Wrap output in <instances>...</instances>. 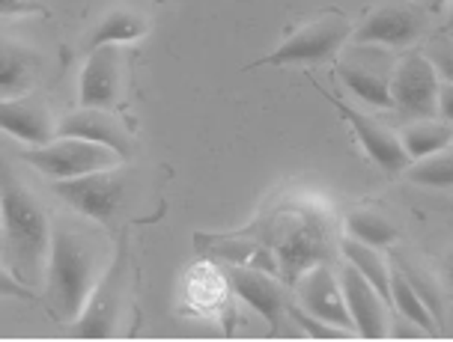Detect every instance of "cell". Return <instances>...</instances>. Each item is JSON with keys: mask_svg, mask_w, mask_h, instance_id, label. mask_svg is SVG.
<instances>
[{"mask_svg": "<svg viewBox=\"0 0 453 342\" xmlns=\"http://www.w3.org/2000/svg\"><path fill=\"white\" fill-rule=\"evenodd\" d=\"M99 239L78 224L54 221L51 254H48V295L45 304L57 322H75L84 313L99 274Z\"/></svg>", "mask_w": 453, "mask_h": 342, "instance_id": "cell-1", "label": "cell"}, {"mask_svg": "<svg viewBox=\"0 0 453 342\" xmlns=\"http://www.w3.org/2000/svg\"><path fill=\"white\" fill-rule=\"evenodd\" d=\"M0 197H4V265L12 268L27 286H36L45 277L54 224L10 167H4Z\"/></svg>", "mask_w": 453, "mask_h": 342, "instance_id": "cell-2", "label": "cell"}, {"mask_svg": "<svg viewBox=\"0 0 453 342\" xmlns=\"http://www.w3.org/2000/svg\"><path fill=\"white\" fill-rule=\"evenodd\" d=\"M352 34V24L340 10H326L304 27H298L287 42H280L263 60L250 63L248 69L260 66H289V63H319L334 57Z\"/></svg>", "mask_w": 453, "mask_h": 342, "instance_id": "cell-3", "label": "cell"}, {"mask_svg": "<svg viewBox=\"0 0 453 342\" xmlns=\"http://www.w3.org/2000/svg\"><path fill=\"white\" fill-rule=\"evenodd\" d=\"M21 158L34 170H39L42 176L60 182V179H78V176L96 173V170L119 167L123 155L108 149V146H102V143L81 141V137H54V141L45 146H30V149H24Z\"/></svg>", "mask_w": 453, "mask_h": 342, "instance_id": "cell-4", "label": "cell"}, {"mask_svg": "<svg viewBox=\"0 0 453 342\" xmlns=\"http://www.w3.org/2000/svg\"><path fill=\"white\" fill-rule=\"evenodd\" d=\"M126 286H128V244L123 235V239H119V247H117V256H113V262L108 265V271L102 274V280L96 283L84 313L69 324L72 333L81 339L113 337V333H117V324H119V313H123Z\"/></svg>", "mask_w": 453, "mask_h": 342, "instance_id": "cell-5", "label": "cell"}, {"mask_svg": "<svg viewBox=\"0 0 453 342\" xmlns=\"http://www.w3.org/2000/svg\"><path fill=\"white\" fill-rule=\"evenodd\" d=\"M123 188H126V182L117 167L54 182L57 197L63 202H69L72 209L81 211V215L90 217L96 224H111L113 217H117L119 202H123Z\"/></svg>", "mask_w": 453, "mask_h": 342, "instance_id": "cell-6", "label": "cell"}, {"mask_svg": "<svg viewBox=\"0 0 453 342\" xmlns=\"http://www.w3.org/2000/svg\"><path fill=\"white\" fill-rule=\"evenodd\" d=\"M439 72L424 54H409L391 75L394 108L411 119H430L439 113Z\"/></svg>", "mask_w": 453, "mask_h": 342, "instance_id": "cell-7", "label": "cell"}, {"mask_svg": "<svg viewBox=\"0 0 453 342\" xmlns=\"http://www.w3.org/2000/svg\"><path fill=\"white\" fill-rule=\"evenodd\" d=\"M317 89L322 93V99H328L340 110V117L349 122L355 137H358L364 146V152H367L379 167L388 170V173H400V170H406L411 164V158L406 155V149H403V141L394 132H388L385 125H379L376 119H370L367 113H361L358 108L346 104L340 95L328 93V89H322V87H317Z\"/></svg>", "mask_w": 453, "mask_h": 342, "instance_id": "cell-8", "label": "cell"}, {"mask_svg": "<svg viewBox=\"0 0 453 342\" xmlns=\"http://www.w3.org/2000/svg\"><path fill=\"white\" fill-rule=\"evenodd\" d=\"M224 274H226L230 289L236 292L250 309H257V313L269 322L272 337H278L283 315H287V309H289L287 292L280 289V283H274L269 274L254 271V268H245V265H226Z\"/></svg>", "mask_w": 453, "mask_h": 342, "instance_id": "cell-9", "label": "cell"}, {"mask_svg": "<svg viewBox=\"0 0 453 342\" xmlns=\"http://www.w3.org/2000/svg\"><path fill=\"white\" fill-rule=\"evenodd\" d=\"M340 286H343V298L346 307H349L355 333H361L364 339H382L388 333V304L376 292L373 283L355 265L346 262L343 271H340Z\"/></svg>", "mask_w": 453, "mask_h": 342, "instance_id": "cell-10", "label": "cell"}, {"mask_svg": "<svg viewBox=\"0 0 453 342\" xmlns=\"http://www.w3.org/2000/svg\"><path fill=\"white\" fill-rule=\"evenodd\" d=\"M119 45H99L87 57L84 69H81L78 99L81 108H102L111 110L119 99Z\"/></svg>", "mask_w": 453, "mask_h": 342, "instance_id": "cell-11", "label": "cell"}, {"mask_svg": "<svg viewBox=\"0 0 453 342\" xmlns=\"http://www.w3.org/2000/svg\"><path fill=\"white\" fill-rule=\"evenodd\" d=\"M296 292L307 313L319 315V319H326L331 324H340V328L355 331L349 307H346V298H343V286H340V277H334V271H331L328 265L311 268V271L296 283Z\"/></svg>", "mask_w": 453, "mask_h": 342, "instance_id": "cell-12", "label": "cell"}, {"mask_svg": "<svg viewBox=\"0 0 453 342\" xmlns=\"http://www.w3.org/2000/svg\"><path fill=\"white\" fill-rule=\"evenodd\" d=\"M57 137H81V141L102 143L108 149L119 152L123 158L132 155V141H128L126 128L119 125L117 117H111L102 108H81L69 117L57 122Z\"/></svg>", "mask_w": 453, "mask_h": 342, "instance_id": "cell-13", "label": "cell"}, {"mask_svg": "<svg viewBox=\"0 0 453 342\" xmlns=\"http://www.w3.org/2000/svg\"><path fill=\"white\" fill-rule=\"evenodd\" d=\"M420 34V19L409 6H382L355 30V45H379V48H403L411 45Z\"/></svg>", "mask_w": 453, "mask_h": 342, "instance_id": "cell-14", "label": "cell"}, {"mask_svg": "<svg viewBox=\"0 0 453 342\" xmlns=\"http://www.w3.org/2000/svg\"><path fill=\"white\" fill-rule=\"evenodd\" d=\"M0 125L6 134L19 137L21 143L45 146L57 137V125L42 104L30 99H4L0 104Z\"/></svg>", "mask_w": 453, "mask_h": 342, "instance_id": "cell-15", "label": "cell"}, {"mask_svg": "<svg viewBox=\"0 0 453 342\" xmlns=\"http://www.w3.org/2000/svg\"><path fill=\"white\" fill-rule=\"evenodd\" d=\"M340 78L343 84L358 95L361 102L373 104V108H394L391 95V75H385L382 63L370 60L367 54L352 57V60L340 63Z\"/></svg>", "mask_w": 453, "mask_h": 342, "instance_id": "cell-16", "label": "cell"}, {"mask_svg": "<svg viewBox=\"0 0 453 342\" xmlns=\"http://www.w3.org/2000/svg\"><path fill=\"white\" fill-rule=\"evenodd\" d=\"M391 307L406 322L418 324L424 333H430V337H439V333H441L439 322H435V315L430 313V307L420 300V295L415 292V286L409 283L406 271H403L396 259H391Z\"/></svg>", "mask_w": 453, "mask_h": 342, "instance_id": "cell-17", "label": "cell"}, {"mask_svg": "<svg viewBox=\"0 0 453 342\" xmlns=\"http://www.w3.org/2000/svg\"><path fill=\"white\" fill-rule=\"evenodd\" d=\"M150 30V21L143 12L132 10V6H117V10H111L104 19L99 21V27H96V34L90 39V51L99 45H123V42H134V39L147 36Z\"/></svg>", "mask_w": 453, "mask_h": 342, "instance_id": "cell-18", "label": "cell"}, {"mask_svg": "<svg viewBox=\"0 0 453 342\" xmlns=\"http://www.w3.org/2000/svg\"><path fill=\"white\" fill-rule=\"evenodd\" d=\"M340 250H343L346 262L358 268V271L376 286L379 295L385 298V304L391 307V262L379 254V247H373V244H364V241L349 235V239L340 244Z\"/></svg>", "mask_w": 453, "mask_h": 342, "instance_id": "cell-19", "label": "cell"}, {"mask_svg": "<svg viewBox=\"0 0 453 342\" xmlns=\"http://www.w3.org/2000/svg\"><path fill=\"white\" fill-rule=\"evenodd\" d=\"M403 149L411 161H420V158H430V155L448 149L450 141H453V125L450 122H411V125L403 132Z\"/></svg>", "mask_w": 453, "mask_h": 342, "instance_id": "cell-20", "label": "cell"}, {"mask_svg": "<svg viewBox=\"0 0 453 342\" xmlns=\"http://www.w3.org/2000/svg\"><path fill=\"white\" fill-rule=\"evenodd\" d=\"M346 232L364 244H373V247H388V244H394L396 235H400L382 211H373V209L349 211V217H346Z\"/></svg>", "mask_w": 453, "mask_h": 342, "instance_id": "cell-21", "label": "cell"}, {"mask_svg": "<svg viewBox=\"0 0 453 342\" xmlns=\"http://www.w3.org/2000/svg\"><path fill=\"white\" fill-rule=\"evenodd\" d=\"M34 75V54L21 45L4 42L0 51V89L4 99H15V89H21Z\"/></svg>", "mask_w": 453, "mask_h": 342, "instance_id": "cell-22", "label": "cell"}, {"mask_svg": "<svg viewBox=\"0 0 453 342\" xmlns=\"http://www.w3.org/2000/svg\"><path fill=\"white\" fill-rule=\"evenodd\" d=\"M406 179L424 188H453V152H435L430 158L411 161Z\"/></svg>", "mask_w": 453, "mask_h": 342, "instance_id": "cell-23", "label": "cell"}, {"mask_svg": "<svg viewBox=\"0 0 453 342\" xmlns=\"http://www.w3.org/2000/svg\"><path fill=\"white\" fill-rule=\"evenodd\" d=\"M289 319H293L298 328H302L304 333H311V337H317V339H349L355 331L349 328H340V324H331L326 319H319V315H313V313H307L304 307H293L289 304Z\"/></svg>", "mask_w": 453, "mask_h": 342, "instance_id": "cell-24", "label": "cell"}, {"mask_svg": "<svg viewBox=\"0 0 453 342\" xmlns=\"http://www.w3.org/2000/svg\"><path fill=\"white\" fill-rule=\"evenodd\" d=\"M396 262H400V268L406 271V277H409V283L415 286V292L420 295V300H424L426 307H430V313L435 315V322H439V328L444 324V307H441V292L435 289V283L430 280L426 274H420L415 265L411 262H406V259H400L396 256Z\"/></svg>", "mask_w": 453, "mask_h": 342, "instance_id": "cell-25", "label": "cell"}, {"mask_svg": "<svg viewBox=\"0 0 453 342\" xmlns=\"http://www.w3.org/2000/svg\"><path fill=\"white\" fill-rule=\"evenodd\" d=\"M426 57H430V63L435 66V72H439V78L453 84V39H441V42H435Z\"/></svg>", "mask_w": 453, "mask_h": 342, "instance_id": "cell-26", "label": "cell"}, {"mask_svg": "<svg viewBox=\"0 0 453 342\" xmlns=\"http://www.w3.org/2000/svg\"><path fill=\"white\" fill-rule=\"evenodd\" d=\"M439 117L453 125V84L450 80H441L439 84Z\"/></svg>", "mask_w": 453, "mask_h": 342, "instance_id": "cell-27", "label": "cell"}, {"mask_svg": "<svg viewBox=\"0 0 453 342\" xmlns=\"http://www.w3.org/2000/svg\"><path fill=\"white\" fill-rule=\"evenodd\" d=\"M39 10L36 0H4V15H12V12H34Z\"/></svg>", "mask_w": 453, "mask_h": 342, "instance_id": "cell-28", "label": "cell"}, {"mask_svg": "<svg viewBox=\"0 0 453 342\" xmlns=\"http://www.w3.org/2000/svg\"><path fill=\"white\" fill-rule=\"evenodd\" d=\"M444 274H448V283L453 286V254H450L448 259H444Z\"/></svg>", "mask_w": 453, "mask_h": 342, "instance_id": "cell-29", "label": "cell"}, {"mask_svg": "<svg viewBox=\"0 0 453 342\" xmlns=\"http://www.w3.org/2000/svg\"><path fill=\"white\" fill-rule=\"evenodd\" d=\"M444 4H450V0H430V6H433V10H441Z\"/></svg>", "mask_w": 453, "mask_h": 342, "instance_id": "cell-30", "label": "cell"}, {"mask_svg": "<svg viewBox=\"0 0 453 342\" xmlns=\"http://www.w3.org/2000/svg\"><path fill=\"white\" fill-rule=\"evenodd\" d=\"M448 27H453V12H450V21H448Z\"/></svg>", "mask_w": 453, "mask_h": 342, "instance_id": "cell-31", "label": "cell"}]
</instances>
